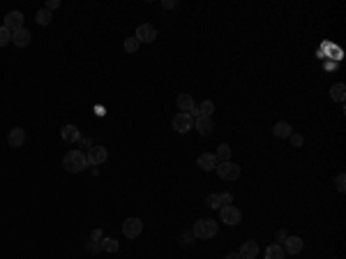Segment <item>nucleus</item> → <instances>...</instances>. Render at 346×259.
<instances>
[{
    "label": "nucleus",
    "mask_w": 346,
    "mask_h": 259,
    "mask_svg": "<svg viewBox=\"0 0 346 259\" xmlns=\"http://www.w3.org/2000/svg\"><path fill=\"white\" fill-rule=\"evenodd\" d=\"M224 259H240V255H238V252H229Z\"/></svg>",
    "instance_id": "obj_36"
},
{
    "label": "nucleus",
    "mask_w": 346,
    "mask_h": 259,
    "mask_svg": "<svg viewBox=\"0 0 346 259\" xmlns=\"http://www.w3.org/2000/svg\"><path fill=\"white\" fill-rule=\"evenodd\" d=\"M238 255H240V259H256L259 257V243L256 241H245Z\"/></svg>",
    "instance_id": "obj_16"
},
{
    "label": "nucleus",
    "mask_w": 346,
    "mask_h": 259,
    "mask_svg": "<svg viewBox=\"0 0 346 259\" xmlns=\"http://www.w3.org/2000/svg\"><path fill=\"white\" fill-rule=\"evenodd\" d=\"M162 5H164L166 9H173V7H178V2H175V0H164V2H162Z\"/></svg>",
    "instance_id": "obj_35"
},
{
    "label": "nucleus",
    "mask_w": 346,
    "mask_h": 259,
    "mask_svg": "<svg viewBox=\"0 0 346 259\" xmlns=\"http://www.w3.org/2000/svg\"><path fill=\"white\" fill-rule=\"evenodd\" d=\"M134 37L139 39L141 44H143V42H148V44H150V42H155V39H157V28H155L152 23H141V26L136 28Z\"/></svg>",
    "instance_id": "obj_6"
},
{
    "label": "nucleus",
    "mask_w": 346,
    "mask_h": 259,
    "mask_svg": "<svg viewBox=\"0 0 346 259\" xmlns=\"http://www.w3.org/2000/svg\"><path fill=\"white\" fill-rule=\"evenodd\" d=\"M330 97L335 99V102H344V97H346V86L342 84V81H339V84H332Z\"/></svg>",
    "instance_id": "obj_22"
},
{
    "label": "nucleus",
    "mask_w": 346,
    "mask_h": 259,
    "mask_svg": "<svg viewBox=\"0 0 346 259\" xmlns=\"http://www.w3.org/2000/svg\"><path fill=\"white\" fill-rule=\"evenodd\" d=\"M102 250L104 252H118L120 250V245L115 238H102Z\"/></svg>",
    "instance_id": "obj_25"
},
{
    "label": "nucleus",
    "mask_w": 346,
    "mask_h": 259,
    "mask_svg": "<svg viewBox=\"0 0 346 259\" xmlns=\"http://www.w3.org/2000/svg\"><path fill=\"white\" fill-rule=\"evenodd\" d=\"M62 167H65V171H69V174H79V171H83V169L88 167V160H86V153L79 151V148H74V151H69L65 158H62Z\"/></svg>",
    "instance_id": "obj_2"
},
{
    "label": "nucleus",
    "mask_w": 346,
    "mask_h": 259,
    "mask_svg": "<svg viewBox=\"0 0 346 259\" xmlns=\"http://www.w3.org/2000/svg\"><path fill=\"white\" fill-rule=\"evenodd\" d=\"M51 19H53L51 12H49V9H44V7L37 9V14H35V21H37L39 26H49V23H51Z\"/></svg>",
    "instance_id": "obj_24"
},
{
    "label": "nucleus",
    "mask_w": 346,
    "mask_h": 259,
    "mask_svg": "<svg viewBox=\"0 0 346 259\" xmlns=\"http://www.w3.org/2000/svg\"><path fill=\"white\" fill-rule=\"evenodd\" d=\"M139 46H141V42H139L136 37L125 39V51H127V54H136V51H139Z\"/></svg>",
    "instance_id": "obj_26"
},
{
    "label": "nucleus",
    "mask_w": 346,
    "mask_h": 259,
    "mask_svg": "<svg viewBox=\"0 0 346 259\" xmlns=\"http://www.w3.org/2000/svg\"><path fill=\"white\" fill-rule=\"evenodd\" d=\"M194 128H196V132H199L201 137H210L212 132H215V125H212V121H210V118H205V116H199V118H196Z\"/></svg>",
    "instance_id": "obj_11"
},
{
    "label": "nucleus",
    "mask_w": 346,
    "mask_h": 259,
    "mask_svg": "<svg viewBox=\"0 0 346 259\" xmlns=\"http://www.w3.org/2000/svg\"><path fill=\"white\" fill-rule=\"evenodd\" d=\"M178 241H180V245H192L194 243V234H192V231H185V234H180Z\"/></svg>",
    "instance_id": "obj_30"
},
{
    "label": "nucleus",
    "mask_w": 346,
    "mask_h": 259,
    "mask_svg": "<svg viewBox=\"0 0 346 259\" xmlns=\"http://www.w3.org/2000/svg\"><path fill=\"white\" fill-rule=\"evenodd\" d=\"M86 160H88V167H97V164H104L109 160V151H106L104 146H92L90 151L86 153Z\"/></svg>",
    "instance_id": "obj_5"
},
{
    "label": "nucleus",
    "mask_w": 346,
    "mask_h": 259,
    "mask_svg": "<svg viewBox=\"0 0 346 259\" xmlns=\"http://www.w3.org/2000/svg\"><path fill=\"white\" fill-rule=\"evenodd\" d=\"M141 231H143V222L139 220V218H127V220L122 222V234L127 238L141 236Z\"/></svg>",
    "instance_id": "obj_8"
},
{
    "label": "nucleus",
    "mask_w": 346,
    "mask_h": 259,
    "mask_svg": "<svg viewBox=\"0 0 346 259\" xmlns=\"http://www.w3.org/2000/svg\"><path fill=\"white\" fill-rule=\"evenodd\" d=\"M302 248H305V241H302L300 236H286L284 252H288V255H300Z\"/></svg>",
    "instance_id": "obj_13"
},
{
    "label": "nucleus",
    "mask_w": 346,
    "mask_h": 259,
    "mask_svg": "<svg viewBox=\"0 0 346 259\" xmlns=\"http://www.w3.org/2000/svg\"><path fill=\"white\" fill-rule=\"evenodd\" d=\"M60 7V0H46V5L44 9H49V12H53V9H58Z\"/></svg>",
    "instance_id": "obj_33"
},
{
    "label": "nucleus",
    "mask_w": 346,
    "mask_h": 259,
    "mask_svg": "<svg viewBox=\"0 0 346 259\" xmlns=\"http://www.w3.org/2000/svg\"><path fill=\"white\" fill-rule=\"evenodd\" d=\"M335 188H337V192H346V176L344 174L335 176Z\"/></svg>",
    "instance_id": "obj_28"
},
{
    "label": "nucleus",
    "mask_w": 346,
    "mask_h": 259,
    "mask_svg": "<svg viewBox=\"0 0 346 259\" xmlns=\"http://www.w3.org/2000/svg\"><path fill=\"white\" fill-rule=\"evenodd\" d=\"M178 109H180V114H192L196 109L194 97H192L189 93H180V95H178Z\"/></svg>",
    "instance_id": "obj_15"
},
{
    "label": "nucleus",
    "mask_w": 346,
    "mask_h": 259,
    "mask_svg": "<svg viewBox=\"0 0 346 259\" xmlns=\"http://www.w3.org/2000/svg\"><path fill=\"white\" fill-rule=\"evenodd\" d=\"M60 137H62V141H81V134H79V128L76 125H65V128L60 130Z\"/></svg>",
    "instance_id": "obj_18"
},
{
    "label": "nucleus",
    "mask_w": 346,
    "mask_h": 259,
    "mask_svg": "<svg viewBox=\"0 0 346 259\" xmlns=\"http://www.w3.org/2000/svg\"><path fill=\"white\" fill-rule=\"evenodd\" d=\"M215 171H217V176L224 178V181H238L242 169H240V164H235V162L229 160V162H219Z\"/></svg>",
    "instance_id": "obj_3"
},
{
    "label": "nucleus",
    "mask_w": 346,
    "mask_h": 259,
    "mask_svg": "<svg viewBox=\"0 0 346 259\" xmlns=\"http://www.w3.org/2000/svg\"><path fill=\"white\" fill-rule=\"evenodd\" d=\"M217 231H219V222L210 220V218H201V220H196L194 227H192V234H194V238H199V241L217 236Z\"/></svg>",
    "instance_id": "obj_1"
},
{
    "label": "nucleus",
    "mask_w": 346,
    "mask_h": 259,
    "mask_svg": "<svg viewBox=\"0 0 346 259\" xmlns=\"http://www.w3.org/2000/svg\"><path fill=\"white\" fill-rule=\"evenodd\" d=\"M212 114H215V102H212V99H203V102H201V107H199V111H196V118H199V116L210 118Z\"/></svg>",
    "instance_id": "obj_21"
},
{
    "label": "nucleus",
    "mask_w": 346,
    "mask_h": 259,
    "mask_svg": "<svg viewBox=\"0 0 346 259\" xmlns=\"http://www.w3.org/2000/svg\"><path fill=\"white\" fill-rule=\"evenodd\" d=\"M102 238H104V234H102V229H92V236H90V241H92V243L88 245V250H90L92 255H97V252H102Z\"/></svg>",
    "instance_id": "obj_19"
},
{
    "label": "nucleus",
    "mask_w": 346,
    "mask_h": 259,
    "mask_svg": "<svg viewBox=\"0 0 346 259\" xmlns=\"http://www.w3.org/2000/svg\"><path fill=\"white\" fill-rule=\"evenodd\" d=\"M286 236H288V231H286V229H277V243H284Z\"/></svg>",
    "instance_id": "obj_34"
},
{
    "label": "nucleus",
    "mask_w": 346,
    "mask_h": 259,
    "mask_svg": "<svg viewBox=\"0 0 346 259\" xmlns=\"http://www.w3.org/2000/svg\"><path fill=\"white\" fill-rule=\"evenodd\" d=\"M196 164H199V169H203V171H215L219 160L215 158V153H203V155H199Z\"/></svg>",
    "instance_id": "obj_10"
},
{
    "label": "nucleus",
    "mask_w": 346,
    "mask_h": 259,
    "mask_svg": "<svg viewBox=\"0 0 346 259\" xmlns=\"http://www.w3.org/2000/svg\"><path fill=\"white\" fill-rule=\"evenodd\" d=\"M7 144L12 146V148H21V146L26 144V130H23V128H12V130H9Z\"/></svg>",
    "instance_id": "obj_14"
},
{
    "label": "nucleus",
    "mask_w": 346,
    "mask_h": 259,
    "mask_svg": "<svg viewBox=\"0 0 346 259\" xmlns=\"http://www.w3.org/2000/svg\"><path fill=\"white\" fill-rule=\"evenodd\" d=\"M205 204L210 206V208H215V211H219V208H222V204H219V194H208Z\"/></svg>",
    "instance_id": "obj_29"
},
{
    "label": "nucleus",
    "mask_w": 346,
    "mask_h": 259,
    "mask_svg": "<svg viewBox=\"0 0 346 259\" xmlns=\"http://www.w3.org/2000/svg\"><path fill=\"white\" fill-rule=\"evenodd\" d=\"M284 248L279 243H272V245H268L265 248V259H284Z\"/></svg>",
    "instance_id": "obj_20"
},
{
    "label": "nucleus",
    "mask_w": 346,
    "mask_h": 259,
    "mask_svg": "<svg viewBox=\"0 0 346 259\" xmlns=\"http://www.w3.org/2000/svg\"><path fill=\"white\" fill-rule=\"evenodd\" d=\"M272 134H275L277 139H288L291 134H293V128H291V123L279 121V123H275V128H272Z\"/></svg>",
    "instance_id": "obj_17"
},
{
    "label": "nucleus",
    "mask_w": 346,
    "mask_h": 259,
    "mask_svg": "<svg viewBox=\"0 0 346 259\" xmlns=\"http://www.w3.org/2000/svg\"><path fill=\"white\" fill-rule=\"evenodd\" d=\"M219 218H222L224 225L235 227V225H240L242 213H240V208H235L233 204H229V206H222V208H219Z\"/></svg>",
    "instance_id": "obj_4"
},
{
    "label": "nucleus",
    "mask_w": 346,
    "mask_h": 259,
    "mask_svg": "<svg viewBox=\"0 0 346 259\" xmlns=\"http://www.w3.org/2000/svg\"><path fill=\"white\" fill-rule=\"evenodd\" d=\"M192 128H194V118H192L189 114H175L173 116V130H175L178 134H187Z\"/></svg>",
    "instance_id": "obj_7"
},
{
    "label": "nucleus",
    "mask_w": 346,
    "mask_h": 259,
    "mask_svg": "<svg viewBox=\"0 0 346 259\" xmlns=\"http://www.w3.org/2000/svg\"><path fill=\"white\" fill-rule=\"evenodd\" d=\"M215 158H217L219 162H229V160H231V146H229V144H219Z\"/></svg>",
    "instance_id": "obj_23"
},
{
    "label": "nucleus",
    "mask_w": 346,
    "mask_h": 259,
    "mask_svg": "<svg viewBox=\"0 0 346 259\" xmlns=\"http://www.w3.org/2000/svg\"><path fill=\"white\" fill-rule=\"evenodd\" d=\"M12 42V31H7L5 26H0V46H7Z\"/></svg>",
    "instance_id": "obj_27"
},
{
    "label": "nucleus",
    "mask_w": 346,
    "mask_h": 259,
    "mask_svg": "<svg viewBox=\"0 0 346 259\" xmlns=\"http://www.w3.org/2000/svg\"><path fill=\"white\" fill-rule=\"evenodd\" d=\"M288 139H291V144H293V148H300V146L305 144V137H302V134H295V132H293V134H291V137H288Z\"/></svg>",
    "instance_id": "obj_31"
},
{
    "label": "nucleus",
    "mask_w": 346,
    "mask_h": 259,
    "mask_svg": "<svg viewBox=\"0 0 346 259\" xmlns=\"http://www.w3.org/2000/svg\"><path fill=\"white\" fill-rule=\"evenodd\" d=\"M12 42H14L19 49H26V46L32 42V32L28 28H21V31H14L12 32Z\"/></svg>",
    "instance_id": "obj_12"
},
{
    "label": "nucleus",
    "mask_w": 346,
    "mask_h": 259,
    "mask_svg": "<svg viewBox=\"0 0 346 259\" xmlns=\"http://www.w3.org/2000/svg\"><path fill=\"white\" fill-rule=\"evenodd\" d=\"M7 31H21L23 28V14L19 12V9H12V12H7V16H5V23H2Z\"/></svg>",
    "instance_id": "obj_9"
},
{
    "label": "nucleus",
    "mask_w": 346,
    "mask_h": 259,
    "mask_svg": "<svg viewBox=\"0 0 346 259\" xmlns=\"http://www.w3.org/2000/svg\"><path fill=\"white\" fill-rule=\"evenodd\" d=\"M231 201H233V194H231V192H222V194H219V204L229 206Z\"/></svg>",
    "instance_id": "obj_32"
}]
</instances>
